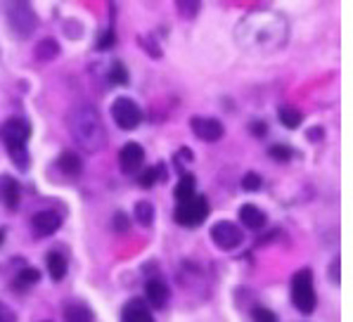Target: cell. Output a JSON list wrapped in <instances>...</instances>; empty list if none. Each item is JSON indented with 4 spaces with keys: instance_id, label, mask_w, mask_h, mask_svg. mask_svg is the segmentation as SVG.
Instances as JSON below:
<instances>
[{
    "instance_id": "obj_1",
    "label": "cell",
    "mask_w": 353,
    "mask_h": 322,
    "mask_svg": "<svg viewBox=\"0 0 353 322\" xmlns=\"http://www.w3.org/2000/svg\"><path fill=\"white\" fill-rule=\"evenodd\" d=\"M69 128H72L76 143L83 147V150L97 152L105 145V125H102V119H100V114H97V109L93 107L76 109L72 114V121H69Z\"/></svg>"
},
{
    "instance_id": "obj_2",
    "label": "cell",
    "mask_w": 353,
    "mask_h": 322,
    "mask_svg": "<svg viewBox=\"0 0 353 322\" xmlns=\"http://www.w3.org/2000/svg\"><path fill=\"white\" fill-rule=\"evenodd\" d=\"M292 301L303 315H311L316 310V287H313V272L301 268L292 277Z\"/></svg>"
},
{
    "instance_id": "obj_3",
    "label": "cell",
    "mask_w": 353,
    "mask_h": 322,
    "mask_svg": "<svg viewBox=\"0 0 353 322\" xmlns=\"http://www.w3.org/2000/svg\"><path fill=\"white\" fill-rule=\"evenodd\" d=\"M209 211H211L209 199H206L204 194H194L192 199L181 201V204L176 206L173 218H176V223L183 228H199L206 221Z\"/></svg>"
},
{
    "instance_id": "obj_4",
    "label": "cell",
    "mask_w": 353,
    "mask_h": 322,
    "mask_svg": "<svg viewBox=\"0 0 353 322\" xmlns=\"http://www.w3.org/2000/svg\"><path fill=\"white\" fill-rule=\"evenodd\" d=\"M112 119L121 130H135L143 121V112H140L138 102L130 97H117L112 105Z\"/></svg>"
},
{
    "instance_id": "obj_5",
    "label": "cell",
    "mask_w": 353,
    "mask_h": 322,
    "mask_svg": "<svg viewBox=\"0 0 353 322\" xmlns=\"http://www.w3.org/2000/svg\"><path fill=\"white\" fill-rule=\"evenodd\" d=\"M8 17H10V26H12V31L19 38H29L31 31H34L38 24L34 10H31V5H26V3H14L12 8H10Z\"/></svg>"
},
{
    "instance_id": "obj_6",
    "label": "cell",
    "mask_w": 353,
    "mask_h": 322,
    "mask_svg": "<svg viewBox=\"0 0 353 322\" xmlns=\"http://www.w3.org/2000/svg\"><path fill=\"white\" fill-rule=\"evenodd\" d=\"M0 138H3V143L8 147L26 145V140L31 138V123L21 117L8 119V121L0 125Z\"/></svg>"
},
{
    "instance_id": "obj_7",
    "label": "cell",
    "mask_w": 353,
    "mask_h": 322,
    "mask_svg": "<svg viewBox=\"0 0 353 322\" xmlns=\"http://www.w3.org/2000/svg\"><path fill=\"white\" fill-rule=\"evenodd\" d=\"M211 239H214V244L219 249L232 251V249H237L242 244L244 234H242L240 228L235 225V223L221 221V223H216V225L211 228Z\"/></svg>"
},
{
    "instance_id": "obj_8",
    "label": "cell",
    "mask_w": 353,
    "mask_h": 322,
    "mask_svg": "<svg viewBox=\"0 0 353 322\" xmlns=\"http://www.w3.org/2000/svg\"><path fill=\"white\" fill-rule=\"evenodd\" d=\"M190 128L204 143H216V140L223 138V123L219 119L211 117H192L190 119Z\"/></svg>"
},
{
    "instance_id": "obj_9",
    "label": "cell",
    "mask_w": 353,
    "mask_h": 322,
    "mask_svg": "<svg viewBox=\"0 0 353 322\" xmlns=\"http://www.w3.org/2000/svg\"><path fill=\"white\" fill-rule=\"evenodd\" d=\"M119 163H121V171L123 173H135L143 168L145 163V150L138 143H128L121 147L119 152Z\"/></svg>"
},
{
    "instance_id": "obj_10",
    "label": "cell",
    "mask_w": 353,
    "mask_h": 322,
    "mask_svg": "<svg viewBox=\"0 0 353 322\" xmlns=\"http://www.w3.org/2000/svg\"><path fill=\"white\" fill-rule=\"evenodd\" d=\"M31 225H34V230L41 234V237H50V234H55L59 228H62V218H59L55 211H38V214L31 218Z\"/></svg>"
},
{
    "instance_id": "obj_11",
    "label": "cell",
    "mask_w": 353,
    "mask_h": 322,
    "mask_svg": "<svg viewBox=\"0 0 353 322\" xmlns=\"http://www.w3.org/2000/svg\"><path fill=\"white\" fill-rule=\"evenodd\" d=\"M237 218H240L242 225L249 228V230H261V228L265 225V214L259 209V206H254V204L240 206V211H237Z\"/></svg>"
},
{
    "instance_id": "obj_12",
    "label": "cell",
    "mask_w": 353,
    "mask_h": 322,
    "mask_svg": "<svg viewBox=\"0 0 353 322\" xmlns=\"http://www.w3.org/2000/svg\"><path fill=\"white\" fill-rule=\"evenodd\" d=\"M145 299L152 308H164L168 301V287L161 280H150L145 285Z\"/></svg>"
},
{
    "instance_id": "obj_13",
    "label": "cell",
    "mask_w": 353,
    "mask_h": 322,
    "mask_svg": "<svg viewBox=\"0 0 353 322\" xmlns=\"http://www.w3.org/2000/svg\"><path fill=\"white\" fill-rule=\"evenodd\" d=\"M121 322H154V318H152V313L148 310V303L135 299V301H130L126 308H123Z\"/></svg>"
},
{
    "instance_id": "obj_14",
    "label": "cell",
    "mask_w": 353,
    "mask_h": 322,
    "mask_svg": "<svg viewBox=\"0 0 353 322\" xmlns=\"http://www.w3.org/2000/svg\"><path fill=\"white\" fill-rule=\"evenodd\" d=\"M57 166H59V171H62L64 176H79L81 168H83V163H81V157L76 154V152L67 150V152H62V154H59Z\"/></svg>"
},
{
    "instance_id": "obj_15",
    "label": "cell",
    "mask_w": 353,
    "mask_h": 322,
    "mask_svg": "<svg viewBox=\"0 0 353 322\" xmlns=\"http://www.w3.org/2000/svg\"><path fill=\"white\" fill-rule=\"evenodd\" d=\"M48 272L55 282H62L64 275H67V259H64L59 251H50L48 254Z\"/></svg>"
},
{
    "instance_id": "obj_16",
    "label": "cell",
    "mask_w": 353,
    "mask_h": 322,
    "mask_svg": "<svg viewBox=\"0 0 353 322\" xmlns=\"http://www.w3.org/2000/svg\"><path fill=\"white\" fill-rule=\"evenodd\" d=\"M194 185H197V180H194L192 173H183L181 180L176 183V190H173V194H176L178 204L181 201H188L194 197Z\"/></svg>"
},
{
    "instance_id": "obj_17",
    "label": "cell",
    "mask_w": 353,
    "mask_h": 322,
    "mask_svg": "<svg viewBox=\"0 0 353 322\" xmlns=\"http://www.w3.org/2000/svg\"><path fill=\"white\" fill-rule=\"evenodd\" d=\"M64 320L67 322H90L93 320V313L85 303H69L64 308Z\"/></svg>"
},
{
    "instance_id": "obj_18",
    "label": "cell",
    "mask_w": 353,
    "mask_h": 322,
    "mask_svg": "<svg viewBox=\"0 0 353 322\" xmlns=\"http://www.w3.org/2000/svg\"><path fill=\"white\" fill-rule=\"evenodd\" d=\"M0 190H3L5 206H8V209H17V204H19V185L14 183V180H10V178H3Z\"/></svg>"
},
{
    "instance_id": "obj_19",
    "label": "cell",
    "mask_w": 353,
    "mask_h": 322,
    "mask_svg": "<svg viewBox=\"0 0 353 322\" xmlns=\"http://www.w3.org/2000/svg\"><path fill=\"white\" fill-rule=\"evenodd\" d=\"M278 117H280L282 125H287L290 130L299 128L301 121H303V114L299 112V109H294V107H282L280 112H278Z\"/></svg>"
},
{
    "instance_id": "obj_20",
    "label": "cell",
    "mask_w": 353,
    "mask_h": 322,
    "mask_svg": "<svg viewBox=\"0 0 353 322\" xmlns=\"http://www.w3.org/2000/svg\"><path fill=\"white\" fill-rule=\"evenodd\" d=\"M135 221H138L140 225L150 228L152 223H154V206H152L150 201H138V204H135Z\"/></svg>"
},
{
    "instance_id": "obj_21",
    "label": "cell",
    "mask_w": 353,
    "mask_h": 322,
    "mask_svg": "<svg viewBox=\"0 0 353 322\" xmlns=\"http://www.w3.org/2000/svg\"><path fill=\"white\" fill-rule=\"evenodd\" d=\"M57 54H59V46H57V41H52V38H46V41L38 43V48H36V57H38V59H43V62H48V59L57 57Z\"/></svg>"
},
{
    "instance_id": "obj_22",
    "label": "cell",
    "mask_w": 353,
    "mask_h": 322,
    "mask_svg": "<svg viewBox=\"0 0 353 322\" xmlns=\"http://www.w3.org/2000/svg\"><path fill=\"white\" fill-rule=\"evenodd\" d=\"M10 157H12V161L17 163V168L21 173L29 171V152H26V145H19V147H8Z\"/></svg>"
},
{
    "instance_id": "obj_23",
    "label": "cell",
    "mask_w": 353,
    "mask_h": 322,
    "mask_svg": "<svg viewBox=\"0 0 353 322\" xmlns=\"http://www.w3.org/2000/svg\"><path fill=\"white\" fill-rule=\"evenodd\" d=\"M161 178H164V163L148 168V171L140 176V185H143V188H152V185H157V180H161Z\"/></svg>"
},
{
    "instance_id": "obj_24",
    "label": "cell",
    "mask_w": 353,
    "mask_h": 322,
    "mask_svg": "<svg viewBox=\"0 0 353 322\" xmlns=\"http://www.w3.org/2000/svg\"><path fill=\"white\" fill-rule=\"evenodd\" d=\"M110 81H112V83H119V85H126L128 83V69L123 67V62H114L112 64Z\"/></svg>"
},
{
    "instance_id": "obj_25",
    "label": "cell",
    "mask_w": 353,
    "mask_h": 322,
    "mask_svg": "<svg viewBox=\"0 0 353 322\" xmlns=\"http://www.w3.org/2000/svg\"><path fill=\"white\" fill-rule=\"evenodd\" d=\"M261 185H263V180H261L259 173L249 171V173H244V176H242V190H244V192H259Z\"/></svg>"
},
{
    "instance_id": "obj_26",
    "label": "cell",
    "mask_w": 353,
    "mask_h": 322,
    "mask_svg": "<svg viewBox=\"0 0 353 322\" xmlns=\"http://www.w3.org/2000/svg\"><path fill=\"white\" fill-rule=\"evenodd\" d=\"M38 280H41V272L36 268H24L17 275V287H31V285H36Z\"/></svg>"
},
{
    "instance_id": "obj_27",
    "label": "cell",
    "mask_w": 353,
    "mask_h": 322,
    "mask_svg": "<svg viewBox=\"0 0 353 322\" xmlns=\"http://www.w3.org/2000/svg\"><path fill=\"white\" fill-rule=\"evenodd\" d=\"M268 154L273 157L275 161H280V163H285V161H290L292 159V150L287 145H273L268 150Z\"/></svg>"
},
{
    "instance_id": "obj_28",
    "label": "cell",
    "mask_w": 353,
    "mask_h": 322,
    "mask_svg": "<svg viewBox=\"0 0 353 322\" xmlns=\"http://www.w3.org/2000/svg\"><path fill=\"white\" fill-rule=\"evenodd\" d=\"M114 43H117V34H114V29H105L100 36V41H97V50H110Z\"/></svg>"
},
{
    "instance_id": "obj_29",
    "label": "cell",
    "mask_w": 353,
    "mask_h": 322,
    "mask_svg": "<svg viewBox=\"0 0 353 322\" xmlns=\"http://www.w3.org/2000/svg\"><path fill=\"white\" fill-rule=\"evenodd\" d=\"M254 320L256 322H275V315L268 308H254Z\"/></svg>"
},
{
    "instance_id": "obj_30",
    "label": "cell",
    "mask_w": 353,
    "mask_h": 322,
    "mask_svg": "<svg viewBox=\"0 0 353 322\" xmlns=\"http://www.w3.org/2000/svg\"><path fill=\"white\" fill-rule=\"evenodd\" d=\"M114 228H117L119 232H126L130 228V221L126 214H117V221H114Z\"/></svg>"
},
{
    "instance_id": "obj_31",
    "label": "cell",
    "mask_w": 353,
    "mask_h": 322,
    "mask_svg": "<svg viewBox=\"0 0 353 322\" xmlns=\"http://www.w3.org/2000/svg\"><path fill=\"white\" fill-rule=\"evenodd\" d=\"M0 322H17L14 320V313L5 303H0Z\"/></svg>"
},
{
    "instance_id": "obj_32",
    "label": "cell",
    "mask_w": 353,
    "mask_h": 322,
    "mask_svg": "<svg viewBox=\"0 0 353 322\" xmlns=\"http://www.w3.org/2000/svg\"><path fill=\"white\" fill-rule=\"evenodd\" d=\"M252 133L256 135V138H263V135L268 133V128H265V123H263V121H254V123H252Z\"/></svg>"
},
{
    "instance_id": "obj_33",
    "label": "cell",
    "mask_w": 353,
    "mask_h": 322,
    "mask_svg": "<svg viewBox=\"0 0 353 322\" xmlns=\"http://www.w3.org/2000/svg\"><path fill=\"white\" fill-rule=\"evenodd\" d=\"M178 10H199V3H178Z\"/></svg>"
},
{
    "instance_id": "obj_34",
    "label": "cell",
    "mask_w": 353,
    "mask_h": 322,
    "mask_svg": "<svg viewBox=\"0 0 353 322\" xmlns=\"http://www.w3.org/2000/svg\"><path fill=\"white\" fill-rule=\"evenodd\" d=\"M3 242H5V232L0 230V247H3Z\"/></svg>"
}]
</instances>
